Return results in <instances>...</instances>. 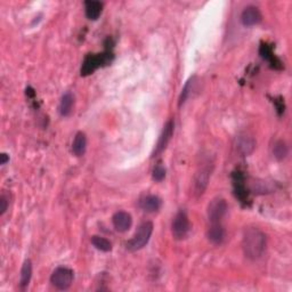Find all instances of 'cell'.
I'll use <instances>...</instances> for the list:
<instances>
[{"label": "cell", "mask_w": 292, "mask_h": 292, "mask_svg": "<svg viewBox=\"0 0 292 292\" xmlns=\"http://www.w3.org/2000/svg\"><path fill=\"white\" fill-rule=\"evenodd\" d=\"M162 205V201L156 195H146L140 200V207L146 213L159 211Z\"/></svg>", "instance_id": "cell-13"}, {"label": "cell", "mask_w": 292, "mask_h": 292, "mask_svg": "<svg viewBox=\"0 0 292 292\" xmlns=\"http://www.w3.org/2000/svg\"><path fill=\"white\" fill-rule=\"evenodd\" d=\"M191 231V224L188 214L185 210H179L176 214L171 224V233L175 240H184L188 237L189 233Z\"/></svg>", "instance_id": "cell-4"}, {"label": "cell", "mask_w": 292, "mask_h": 292, "mask_svg": "<svg viewBox=\"0 0 292 292\" xmlns=\"http://www.w3.org/2000/svg\"><path fill=\"white\" fill-rule=\"evenodd\" d=\"M211 172L213 167L209 164L201 166L198 171H196L193 180V193L196 198H199V196L205 192V190H207L209 185L210 177H211Z\"/></svg>", "instance_id": "cell-5"}, {"label": "cell", "mask_w": 292, "mask_h": 292, "mask_svg": "<svg viewBox=\"0 0 292 292\" xmlns=\"http://www.w3.org/2000/svg\"><path fill=\"white\" fill-rule=\"evenodd\" d=\"M86 148H87V137H86V134L83 131L76 132L72 143L73 154L78 157L83 156L86 153Z\"/></svg>", "instance_id": "cell-15"}, {"label": "cell", "mask_w": 292, "mask_h": 292, "mask_svg": "<svg viewBox=\"0 0 292 292\" xmlns=\"http://www.w3.org/2000/svg\"><path fill=\"white\" fill-rule=\"evenodd\" d=\"M242 249L248 259L258 260L266 250V236L259 228L249 227L243 233Z\"/></svg>", "instance_id": "cell-1"}, {"label": "cell", "mask_w": 292, "mask_h": 292, "mask_svg": "<svg viewBox=\"0 0 292 292\" xmlns=\"http://www.w3.org/2000/svg\"><path fill=\"white\" fill-rule=\"evenodd\" d=\"M152 178L154 181H157V183H160V181L164 180L166 178V168L162 165H156L154 168H153L152 171Z\"/></svg>", "instance_id": "cell-22"}, {"label": "cell", "mask_w": 292, "mask_h": 292, "mask_svg": "<svg viewBox=\"0 0 292 292\" xmlns=\"http://www.w3.org/2000/svg\"><path fill=\"white\" fill-rule=\"evenodd\" d=\"M103 11V4L96 0H89L85 3V13L89 20L96 21Z\"/></svg>", "instance_id": "cell-14"}, {"label": "cell", "mask_w": 292, "mask_h": 292, "mask_svg": "<svg viewBox=\"0 0 292 292\" xmlns=\"http://www.w3.org/2000/svg\"><path fill=\"white\" fill-rule=\"evenodd\" d=\"M112 223L114 228H116V231L124 233L131 227L132 218L130 216V214H128L126 211H118L113 215Z\"/></svg>", "instance_id": "cell-11"}, {"label": "cell", "mask_w": 292, "mask_h": 292, "mask_svg": "<svg viewBox=\"0 0 292 292\" xmlns=\"http://www.w3.org/2000/svg\"><path fill=\"white\" fill-rule=\"evenodd\" d=\"M261 13L256 6H248L241 14V22L244 26H253L261 22Z\"/></svg>", "instance_id": "cell-10"}, {"label": "cell", "mask_w": 292, "mask_h": 292, "mask_svg": "<svg viewBox=\"0 0 292 292\" xmlns=\"http://www.w3.org/2000/svg\"><path fill=\"white\" fill-rule=\"evenodd\" d=\"M74 105V96L72 93L66 92L61 98L60 102V113L62 117H69L72 113Z\"/></svg>", "instance_id": "cell-16"}, {"label": "cell", "mask_w": 292, "mask_h": 292, "mask_svg": "<svg viewBox=\"0 0 292 292\" xmlns=\"http://www.w3.org/2000/svg\"><path fill=\"white\" fill-rule=\"evenodd\" d=\"M113 54L111 51H105L102 54H89L85 57L81 66V75L87 76L95 72L99 66L108 65L111 63Z\"/></svg>", "instance_id": "cell-2"}, {"label": "cell", "mask_w": 292, "mask_h": 292, "mask_svg": "<svg viewBox=\"0 0 292 292\" xmlns=\"http://www.w3.org/2000/svg\"><path fill=\"white\" fill-rule=\"evenodd\" d=\"M174 129H175V123L172 120H168L167 123L165 124L164 130H162L159 141H157V144L155 146V150L153 152V157L157 156L161 154L162 152L166 150V147L168 146L169 142L171 141V137L174 135Z\"/></svg>", "instance_id": "cell-8"}, {"label": "cell", "mask_w": 292, "mask_h": 292, "mask_svg": "<svg viewBox=\"0 0 292 292\" xmlns=\"http://www.w3.org/2000/svg\"><path fill=\"white\" fill-rule=\"evenodd\" d=\"M74 279V273L68 267H59L52 272L50 276L51 284L57 290H68Z\"/></svg>", "instance_id": "cell-6"}, {"label": "cell", "mask_w": 292, "mask_h": 292, "mask_svg": "<svg viewBox=\"0 0 292 292\" xmlns=\"http://www.w3.org/2000/svg\"><path fill=\"white\" fill-rule=\"evenodd\" d=\"M194 79H195V76L190 78L188 81H186V84L183 87V89H181V93L179 95V99H178L179 107H181V105H183L186 100H188V98L190 97L191 92H192L193 86H194Z\"/></svg>", "instance_id": "cell-21"}, {"label": "cell", "mask_w": 292, "mask_h": 292, "mask_svg": "<svg viewBox=\"0 0 292 292\" xmlns=\"http://www.w3.org/2000/svg\"><path fill=\"white\" fill-rule=\"evenodd\" d=\"M9 161V156L6 154V153H2L0 154V165H6L7 162Z\"/></svg>", "instance_id": "cell-24"}, {"label": "cell", "mask_w": 292, "mask_h": 292, "mask_svg": "<svg viewBox=\"0 0 292 292\" xmlns=\"http://www.w3.org/2000/svg\"><path fill=\"white\" fill-rule=\"evenodd\" d=\"M92 244L99 251L109 252V251L112 250V243L110 242L108 238H105L103 236L94 235L92 237Z\"/></svg>", "instance_id": "cell-20"}, {"label": "cell", "mask_w": 292, "mask_h": 292, "mask_svg": "<svg viewBox=\"0 0 292 292\" xmlns=\"http://www.w3.org/2000/svg\"><path fill=\"white\" fill-rule=\"evenodd\" d=\"M8 208V198L6 194H2L0 196V216L6 213V210Z\"/></svg>", "instance_id": "cell-23"}, {"label": "cell", "mask_w": 292, "mask_h": 292, "mask_svg": "<svg viewBox=\"0 0 292 292\" xmlns=\"http://www.w3.org/2000/svg\"><path fill=\"white\" fill-rule=\"evenodd\" d=\"M260 56L262 57L264 60H267V61H270L271 62V64L273 68H275V69H281V61L279 59H276L275 55L273 54V49H272V47L271 46H268L266 44L264 45H261L260 47Z\"/></svg>", "instance_id": "cell-18"}, {"label": "cell", "mask_w": 292, "mask_h": 292, "mask_svg": "<svg viewBox=\"0 0 292 292\" xmlns=\"http://www.w3.org/2000/svg\"><path fill=\"white\" fill-rule=\"evenodd\" d=\"M153 233V224L151 222L143 223L138 231L135 233L131 240L126 243V248L129 251H138L144 248L150 241Z\"/></svg>", "instance_id": "cell-3"}, {"label": "cell", "mask_w": 292, "mask_h": 292, "mask_svg": "<svg viewBox=\"0 0 292 292\" xmlns=\"http://www.w3.org/2000/svg\"><path fill=\"white\" fill-rule=\"evenodd\" d=\"M32 276V262L31 260H25L24 264L22 266L21 270V277H20V286L22 290H24L28 288L29 283H30Z\"/></svg>", "instance_id": "cell-17"}, {"label": "cell", "mask_w": 292, "mask_h": 292, "mask_svg": "<svg viewBox=\"0 0 292 292\" xmlns=\"http://www.w3.org/2000/svg\"><path fill=\"white\" fill-rule=\"evenodd\" d=\"M289 154V147L284 141H276L273 145V155L277 160H284Z\"/></svg>", "instance_id": "cell-19"}, {"label": "cell", "mask_w": 292, "mask_h": 292, "mask_svg": "<svg viewBox=\"0 0 292 292\" xmlns=\"http://www.w3.org/2000/svg\"><path fill=\"white\" fill-rule=\"evenodd\" d=\"M225 234L226 233H225V228L222 223H214L208 228L207 236L208 240L215 246H220L225 240Z\"/></svg>", "instance_id": "cell-12"}, {"label": "cell", "mask_w": 292, "mask_h": 292, "mask_svg": "<svg viewBox=\"0 0 292 292\" xmlns=\"http://www.w3.org/2000/svg\"><path fill=\"white\" fill-rule=\"evenodd\" d=\"M236 151L242 156H249L256 148V141L248 134H241L236 138Z\"/></svg>", "instance_id": "cell-9"}, {"label": "cell", "mask_w": 292, "mask_h": 292, "mask_svg": "<svg viewBox=\"0 0 292 292\" xmlns=\"http://www.w3.org/2000/svg\"><path fill=\"white\" fill-rule=\"evenodd\" d=\"M228 210L227 202L222 198L214 199L208 205V219L209 222L214 223H222V219L225 217Z\"/></svg>", "instance_id": "cell-7"}]
</instances>
